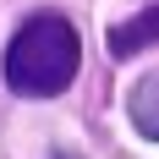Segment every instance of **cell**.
Wrapping results in <instances>:
<instances>
[{"label":"cell","mask_w":159,"mask_h":159,"mask_svg":"<svg viewBox=\"0 0 159 159\" xmlns=\"http://www.w3.org/2000/svg\"><path fill=\"white\" fill-rule=\"evenodd\" d=\"M82 66V39L66 16H28L6 44V88L22 99H55Z\"/></svg>","instance_id":"obj_1"},{"label":"cell","mask_w":159,"mask_h":159,"mask_svg":"<svg viewBox=\"0 0 159 159\" xmlns=\"http://www.w3.org/2000/svg\"><path fill=\"white\" fill-rule=\"evenodd\" d=\"M55 159H82V154H66V148H61V154H55Z\"/></svg>","instance_id":"obj_4"},{"label":"cell","mask_w":159,"mask_h":159,"mask_svg":"<svg viewBox=\"0 0 159 159\" xmlns=\"http://www.w3.org/2000/svg\"><path fill=\"white\" fill-rule=\"evenodd\" d=\"M126 115H132V126L143 132V137H154V143H159V71H154V77H143L137 88H132Z\"/></svg>","instance_id":"obj_3"},{"label":"cell","mask_w":159,"mask_h":159,"mask_svg":"<svg viewBox=\"0 0 159 159\" xmlns=\"http://www.w3.org/2000/svg\"><path fill=\"white\" fill-rule=\"evenodd\" d=\"M148 44H159V6H143L132 22H115L110 28V55L115 61H132V55L148 49Z\"/></svg>","instance_id":"obj_2"}]
</instances>
